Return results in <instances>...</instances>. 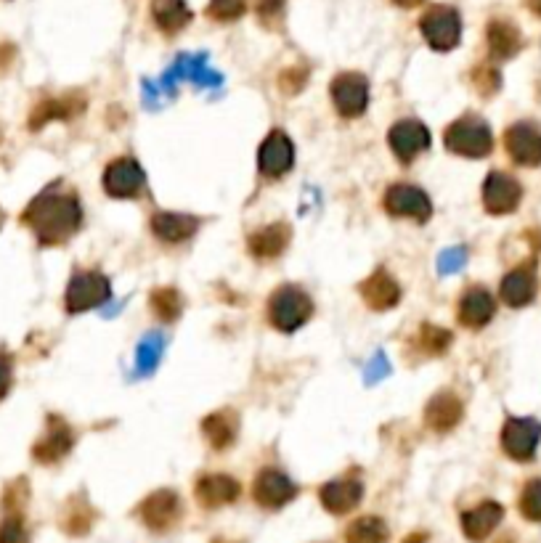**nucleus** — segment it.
Instances as JSON below:
<instances>
[{"label":"nucleus","mask_w":541,"mask_h":543,"mask_svg":"<svg viewBox=\"0 0 541 543\" xmlns=\"http://www.w3.org/2000/svg\"><path fill=\"white\" fill-rule=\"evenodd\" d=\"M24 220L30 223L40 242L59 244L80 228L83 212H80V204L72 197H61L56 191H46L32 202Z\"/></svg>","instance_id":"nucleus-1"},{"label":"nucleus","mask_w":541,"mask_h":543,"mask_svg":"<svg viewBox=\"0 0 541 543\" xmlns=\"http://www.w3.org/2000/svg\"><path fill=\"white\" fill-rule=\"evenodd\" d=\"M311 313V297L298 287H282L268 302V318L282 332H295L298 326H303L311 318Z\"/></svg>","instance_id":"nucleus-2"},{"label":"nucleus","mask_w":541,"mask_h":543,"mask_svg":"<svg viewBox=\"0 0 541 543\" xmlns=\"http://www.w3.org/2000/svg\"><path fill=\"white\" fill-rule=\"evenodd\" d=\"M446 144L451 151L465 154V157H483L491 149V133L483 122L459 120L446 130Z\"/></svg>","instance_id":"nucleus-3"},{"label":"nucleus","mask_w":541,"mask_h":543,"mask_svg":"<svg viewBox=\"0 0 541 543\" xmlns=\"http://www.w3.org/2000/svg\"><path fill=\"white\" fill-rule=\"evenodd\" d=\"M109 297V284L101 273H77L67 289V310L69 313H83L96 308Z\"/></svg>","instance_id":"nucleus-4"},{"label":"nucleus","mask_w":541,"mask_h":543,"mask_svg":"<svg viewBox=\"0 0 541 543\" xmlns=\"http://www.w3.org/2000/svg\"><path fill=\"white\" fill-rule=\"evenodd\" d=\"M422 32H425L427 43L438 51H449L457 46L459 40V19L457 14L446 6L430 8L422 19Z\"/></svg>","instance_id":"nucleus-5"},{"label":"nucleus","mask_w":541,"mask_h":543,"mask_svg":"<svg viewBox=\"0 0 541 543\" xmlns=\"http://www.w3.org/2000/svg\"><path fill=\"white\" fill-rule=\"evenodd\" d=\"M332 99L343 117H359L366 109L369 88L361 75H340L332 83Z\"/></svg>","instance_id":"nucleus-6"},{"label":"nucleus","mask_w":541,"mask_h":543,"mask_svg":"<svg viewBox=\"0 0 541 543\" xmlns=\"http://www.w3.org/2000/svg\"><path fill=\"white\" fill-rule=\"evenodd\" d=\"M144 181V170L133 159H117L104 175V186L112 197H136L138 191L144 189Z\"/></svg>","instance_id":"nucleus-7"},{"label":"nucleus","mask_w":541,"mask_h":543,"mask_svg":"<svg viewBox=\"0 0 541 543\" xmlns=\"http://www.w3.org/2000/svg\"><path fill=\"white\" fill-rule=\"evenodd\" d=\"M427 144H430V133L420 122L404 120L390 130V146L396 151V157L404 162H412L420 151L427 149Z\"/></svg>","instance_id":"nucleus-8"},{"label":"nucleus","mask_w":541,"mask_h":543,"mask_svg":"<svg viewBox=\"0 0 541 543\" xmlns=\"http://www.w3.org/2000/svg\"><path fill=\"white\" fill-rule=\"evenodd\" d=\"M385 207H388L393 215H404V218H414V220H427L430 218V202L422 194L420 189H414V186H393L388 191V197H385Z\"/></svg>","instance_id":"nucleus-9"},{"label":"nucleus","mask_w":541,"mask_h":543,"mask_svg":"<svg viewBox=\"0 0 541 543\" xmlns=\"http://www.w3.org/2000/svg\"><path fill=\"white\" fill-rule=\"evenodd\" d=\"M292 159H295V151H292L290 138L276 130L260 149V170L266 175H282L292 167Z\"/></svg>","instance_id":"nucleus-10"},{"label":"nucleus","mask_w":541,"mask_h":543,"mask_svg":"<svg viewBox=\"0 0 541 543\" xmlns=\"http://www.w3.org/2000/svg\"><path fill=\"white\" fill-rule=\"evenodd\" d=\"M361 295H364V300L369 308L388 310L398 302V297H401V289H398V284L390 279L388 273L377 271L374 276H369V279L361 284Z\"/></svg>","instance_id":"nucleus-11"},{"label":"nucleus","mask_w":541,"mask_h":543,"mask_svg":"<svg viewBox=\"0 0 541 543\" xmlns=\"http://www.w3.org/2000/svg\"><path fill=\"white\" fill-rule=\"evenodd\" d=\"M425 419L433 430L438 432L451 430V427L462 419V403H459L451 393L435 395V398L430 400V406H427Z\"/></svg>","instance_id":"nucleus-12"},{"label":"nucleus","mask_w":541,"mask_h":543,"mask_svg":"<svg viewBox=\"0 0 541 543\" xmlns=\"http://www.w3.org/2000/svg\"><path fill=\"white\" fill-rule=\"evenodd\" d=\"M494 313V300L488 297L486 289H470L462 300H459V321L465 326H483Z\"/></svg>","instance_id":"nucleus-13"},{"label":"nucleus","mask_w":541,"mask_h":543,"mask_svg":"<svg viewBox=\"0 0 541 543\" xmlns=\"http://www.w3.org/2000/svg\"><path fill=\"white\" fill-rule=\"evenodd\" d=\"M518 183L507 178V175H491L486 183V191H483V199H486L488 210L491 212H504L512 210L518 204Z\"/></svg>","instance_id":"nucleus-14"},{"label":"nucleus","mask_w":541,"mask_h":543,"mask_svg":"<svg viewBox=\"0 0 541 543\" xmlns=\"http://www.w3.org/2000/svg\"><path fill=\"white\" fill-rule=\"evenodd\" d=\"M152 228L162 242L176 244L183 242V239H189V236L197 231V220L186 218V215H176V212H160V215L152 220Z\"/></svg>","instance_id":"nucleus-15"},{"label":"nucleus","mask_w":541,"mask_h":543,"mask_svg":"<svg viewBox=\"0 0 541 543\" xmlns=\"http://www.w3.org/2000/svg\"><path fill=\"white\" fill-rule=\"evenodd\" d=\"M287 244H290V228L284 226V223L260 228L258 234L250 236L252 255H258V257L282 255Z\"/></svg>","instance_id":"nucleus-16"},{"label":"nucleus","mask_w":541,"mask_h":543,"mask_svg":"<svg viewBox=\"0 0 541 543\" xmlns=\"http://www.w3.org/2000/svg\"><path fill=\"white\" fill-rule=\"evenodd\" d=\"M536 438H539V427L531 422H518V419H512L507 424V430H504V448L512 453V456H518V459H526L534 451Z\"/></svg>","instance_id":"nucleus-17"},{"label":"nucleus","mask_w":541,"mask_h":543,"mask_svg":"<svg viewBox=\"0 0 541 543\" xmlns=\"http://www.w3.org/2000/svg\"><path fill=\"white\" fill-rule=\"evenodd\" d=\"M507 144H510L512 157L520 159V162H539L541 159V138L536 136L534 130L526 128V125L510 130Z\"/></svg>","instance_id":"nucleus-18"},{"label":"nucleus","mask_w":541,"mask_h":543,"mask_svg":"<svg viewBox=\"0 0 541 543\" xmlns=\"http://www.w3.org/2000/svg\"><path fill=\"white\" fill-rule=\"evenodd\" d=\"M237 427H239L237 416L229 414V411H223V414L207 416L205 424H202V430H205L207 440H210L215 448H226V445L234 443Z\"/></svg>","instance_id":"nucleus-19"},{"label":"nucleus","mask_w":541,"mask_h":543,"mask_svg":"<svg viewBox=\"0 0 541 543\" xmlns=\"http://www.w3.org/2000/svg\"><path fill=\"white\" fill-rule=\"evenodd\" d=\"M154 19L160 24V30L173 35V32L183 30V27L189 24L191 14L181 0H157V3H154Z\"/></svg>","instance_id":"nucleus-20"},{"label":"nucleus","mask_w":541,"mask_h":543,"mask_svg":"<svg viewBox=\"0 0 541 543\" xmlns=\"http://www.w3.org/2000/svg\"><path fill=\"white\" fill-rule=\"evenodd\" d=\"M69 445H72V432H69L67 424L54 419V422H51L48 438L35 448V453H38L40 459H59L61 453L67 451Z\"/></svg>","instance_id":"nucleus-21"},{"label":"nucleus","mask_w":541,"mask_h":543,"mask_svg":"<svg viewBox=\"0 0 541 543\" xmlns=\"http://www.w3.org/2000/svg\"><path fill=\"white\" fill-rule=\"evenodd\" d=\"M531 289H534L531 276H528L526 271H515L504 279L502 295H504V300L510 302V305H520V302H526L528 297H531Z\"/></svg>","instance_id":"nucleus-22"},{"label":"nucleus","mask_w":541,"mask_h":543,"mask_svg":"<svg viewBox=\"0 0 541 543\" xmlns=\"http://www.w3.org/2000/svg\"><path fill=\"white\" fill-rule=\"evenodd\" d=\"M292 493H295V488H292L287 477L276 475V472H266V475L260 477L258 496L263 498V501H284V498H290Z\"/></svg>","instance_id":"nucleus-23"},{"label":"nucleus","mask_w":541,"mask_h":543,"mask_svg":"<svg viewBox=\"0 0 541 543\" xmlns=\"http://www.w3.org/2000/svg\"><path fill=\"white\" fill-rule=\"evenodd\" d=\"M152 308L160 318L173 321V318H178V313H181V308H183L181 295H178L176 289H157L152 297Z\"/></svg>","instance_id":"nucleus-24"},{"label":"nucleus","mask_w":541,"mask_h":543,"mask_svg":"<svg viewBox=\"0 0 541 543\" xmlns=\"http://www.w3.org/2000/svg\"><path fill=\"white\" fill-rule=\"evenodd\" d=\"M327 501L329 506H337V509H348V506L359 498V485L356 483H335L327 488Z\"/></svg>","instance_id":"nucleus-25"},{"label":"nucleus","mask_w":541,"mask_h":543,"mask_svg":"<svg viewBox=\"0 0 541 543\" xmlns=\"http://www.w3.org/2000/svg\"><path fill=\"white\" fill-rule=\"evenodd\" d=\"M247 8V0H213L210 3V16L218 22H229V19H239Z\"/></svg>","instance_id":"nucleus-26"},{"label":"nucleus","mask_w":541,"mask_h":543,"mask_svg":"<svg viewBox=\"0 0 541 543\" xmlns=\"http://www.w3.org/2000/svg\"><path fill=\"white\" fill-rule=\"evenodd\" d=\"M420 345H422V350L430 355L443 353V350H446V345H449V332L435 329V326H422Z\"/></svg>","instance_id":"nucleus-27"},{"label":"nucleus","mask_w":541,"mask_h":543,"mask_svg":"<svg viewBox=\"0 0 541 543\" xmlns=\"http://www.w3.org/2000/svg\"><path fill=\"white\" fill-rule=\"evenodd\" d=\"M199 493L210 498V501H215V498H231L237 493V485H234V480H226V477H210V480H202Z\"/></svg>","instance_id":"nucleus-28"},{"label":"nucleus","mask_w":541,"mask_h":543,"mask_svg":"<svg viewBox=\"0 0 541 543\" xmlns=\"http://www.w3.org/2000/svg\"><path fill=\"white\" fill-rule=\"evenodd\" d=\"M523 509H526L531 517H541V483L528 488L526 498H523Z\"/></svg>","instance_id":"nucleus-29"},{"label":"nucleus","mask_w":541,"mask_h":543,"mask_svg":"<svg viewBox=\"0 0 541 543\" xmlns=\"http://www.w3.org/2000/svg\"><path fill=\"white\" fill-rule=\"evenodd\" d=\"M282 8L284 0H260L258 14L263 22H271V19H279V16H282Z\"/></svg>","instance_id":"nucleus-30"},{"label":"nucleus","mask_w":541,"mask_h":543,"mask_svg":"<svg viewBox=\"0 0 541 543\" xmlns=\"http://www.w3.org/2000/svg\"><path fill=\"white\" fill-rule=\"evenodd\" d=\"M157 353H160V340H146L141 345V369H152L157 363Z\"/></svg>","instance_id":"nucleus-31"},{"label":"nucleus","mask_w":541,"mask_h":543,"mask_svg":"<svg viewBox=\"0 0 541 543\" xmlns=\"http://www.w3.org/2000/svg\"><path fill=\"white\" fill-rule=\"evenodd\" d=\"M8 387H11V361L0 355V398L8 393Z\"/></svg>","instance_id":"nucleus-32"},{"label":"nucleus","mask_w":541,"mask_h":543,"mask_svg":"<svg viewBox=\"0 0 541 543\" xmlns=\"http://www.w3.org/2000/svg\"><path fill=\"white\" fill-rule=\"evenodd\" d=\"M398 6H406V8H412V6H417V3H422V0H396Z\"/></svg>","instance_id":"nucleus-33"}]
</instances>
